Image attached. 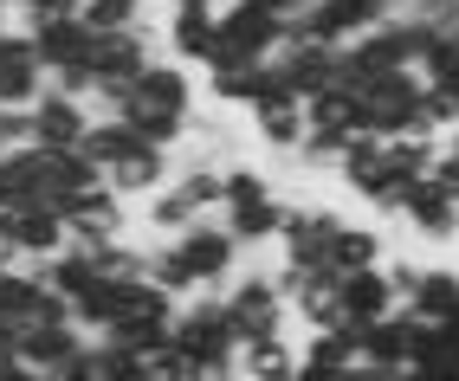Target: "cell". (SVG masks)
<instances>
[{"label":"cell","mask_w":459,"mask_h":381,"mask_svg":"<svg viewBox=\"0 0 459 381\" xmlns=\"http://www.w3.org/2000/svg\"><path fill=\"white\" fill-rule=\"evenodd\" d=\"M427 175H434V181H440V187H446V195H453V201H459V155H453V149H446V143H440V155H434V169H427Z\"/></svg>","instance_id":"32"},{"label":"cell","mask_w":459,"mask_h":381,"mask_svg":"<svg viewBox=\"0 0 459 381\" xmlns=\"http://www.w3.org/2000/svg\"><path fill=\"white\" fill-rule=\"evenodd\" d=\"M291 381H343V368H324V362H304L298 356V375Z\"/></svg>","instance_id":"34"},{"label":"cell","mask_w":459,"mask_h":381,"mask_svg":"<svg viewBox=\"0 0 459 381\" xmlns=\"http://www.w3.org/2000/svg\"><path fill=\"white\" fill-rule=\"evenodd\" d=\"M388 381H427V375H414V368H394V375H388Z\"/></svg>","instance_id":"37"},{"label":"cell","mask_w":459,"mask_h":381,"mask_svg":"<svg viewBox=\"0 0 459 381\" xmlns=\"http://www.w3.org/2000/svg\"><path fill=\"white\" fill-rule=\"evenodd\" d=\"M440 143H446V149H453V155H459V123H453V130H446V136H440Z\"/></svg>","instance_id":"38"},{"label":"cell","mask_w":459,"mask_h":381,"mask_svg":"<svg viewBox=\"0 0 459 381\" xmlns=\"http://www.w3.org/2000/svg\"><path fill=\"white\" fill-rule=\"evenodd\" d=\"M414 110H420V72L414 65L356 84V130H369V136H402Z\"/></svg>","instance_id":"5"},{"label":"cell","mask_w":459,"mask_h":381,"mask_svg":"<svg viewBox=\"0 0 459 381\" xmlns=\"http://www.w3.org/2000/svg\"><path fill=\"white\" fill-rule=\"evenodd\" d=\"M149 13V0H78L84 33H117V26H136Z\"/></svg>","instance_id":"27"},{"label":"cell","mask_w":459,"mask_h":381,"mask_svg":"<svg viewBox=\"0 0 459 381\" xmlns=\"http://www.w3.org/2000/svg\"><path fill=\"white\" fill-rule=\"evenodd\" d=\"M213 13L221 7H175L169 26H162V52L175 58V65H207L213 58Z\"/></svg>","instance_id":"16"},{"label":"cell","mask_w":459,"mask_h":381,"mask_svg":"<svg viewBox=\"0 0 459 381\" xmlns=\"http://www.w3.org/2000/svg\"><path fill=\"white\" fill-rule=\"evenodd\" d=\"M247 117H253L259 143H265V149H279V155H291V149L304 143V130H311V123H304V104H298V98H272V104H253Z\"/></svg>","instance_id":"21"},{"label":"cell","mask_w":459,"mask_h":381,"mask_svg":"<svg viewBox=\"0 0 459 381\" xmlns=\"http://www.w3.org/2000/svg\"><path fill=\"white\" fill-rule=\"evenodd\" d=\"M130 149H136V130H130L124 117H91V123H84V136H78V155H84V162H98V169L124 162Z\"/></svg>","instance_id":"24"},{"label":"cell","mask_w":459,"mask_h":381,"mask_svg":"<svg viewBox=\"0 0 459 381\" xmlns=\"http://www.w3.org/2000/svg\"><path fill=\"white\" fill-rule=\"evenodd\" d=\"M304 362H324V368H350L356 362V330L336 324V330H311V342L298 349Z\"/></svg>","instance_id":"28"},{"label":"cell","mask_w":459,"mask_h":381,"mask_svg":"<svg viewBox=\"0 0 459 381\" xmlns=\"http://www.w3.org/2000/svg\"><path fill=\"white\" fill-rule=\"evenodd\" d=\"M402 227H408L414 239H427V246H453V239H459V201L446 195L434 175H420V181L408 187V201H402Z\"/></svg>","instance_id":"10"},{"label":"cell","mask_w":459,"mask_h":381,"mask_svg":"<svg viewBox=\"0 0 459 381\" xmlns=\"http://www.w3.org/2000/svg\"><path fill=\"white\" fill-rule=\"evenodd\" d=\"M336 298H343V324L362 330V324H376V316H388L394 304V284L382 265H362V272H336Z\"/></svg>","instance_id":"15"},{"label":"cell","mask_w":459,"mask_h":381,"mask_svg":"<svg viewBox=\"0 0 459 381\" xmlns=\"http://www.w3.org/2000/svg\"><path fill=\"white\" fill-rule=\"evenodd\" d=\"M169 175H175V149H149V143H136L124 162L104 169V187H110V195H124V201H149L156 187H169Z\"/></svg>","instance_id":"13"},{"label":"cell","mask_w":459,"mask_h":381,"mask_svg":"<svg viewBox=\"0 0 459 381\" xmlns=\"http://www.w3.org/2000/svg\"><path fill=\"white\" fill-rule=\"evenodd\" d=\"M453 316H459V310H453Z\"/></svg>","instance_id":"39"},{"label":"cell","mask_w":459,"mask_h":381,"mask_svg":"<svg viewBox=\"0 0 459 381\" xmlns=\"http://www.w3.org/2000/svg\"><path fill=\"white\" fill-rule=\"evenodd\" d=\"M265 195H279L259 169H227L221 175V207H247V201H265Z\"/></svg>","instance_id":"30"},{"label":"cell","mask_w":459,"mask_h":381,"mask_svg":"<svg viewBox=\"0 0 459 381\" xmlns=\"http://www.w3.org/2000/svg\"><path fill=\"white\" fill-rule=\"evenodd\" d=\"M304 123H311V130H356V91L336 78L330 91L304 98Z\"/></svg>","instance_id":"25"},{"label":"cell","mask_w":459,"mask_h":381,"mask_svg":"<svg viewBox=\"0 0 459 381\" xmlns=\"http://www.w3.org/2000/svg\"><path fill=\"white\" fill-rule=\"evenodd\" d=\"M420 117L434 123V136H446L453 123H459V91H446V84H420Z\"/></svg>","instance_id":"31"},{"label":"cell","mask_w":459,"mask_h":381,"mask_svg":"<svg viewBox=\"0 0 459 381\" xmlns=\"http://www.w3.org/2000/svg\"><path fill=\"white\" fill-rule=\"evenodd\" d=\"M298 375V342L279 336H259V342H239V381H291Z\"/></svg>","instance_id":"20"},{"label":"cell","mask_w":459,"mask_h":381,"mask_svg":"<svg viewBox=\"0 0 459 381\" xmlns=\"http://www.w3.org/2000/svg\"><path fill=\"white\" fill-rule=\"evenodd\" d=\"M169 342L181 349L188 362H233L239 356V336L227 324V304L221 291H188L169 316Z\"/></svg>","instance_id":"2"},{"label":"cell","mask_w":459,"mask_h":381,"mask_svg":"<svg viewBox=\"0 0 459 381\" xmlns=\"http://www.w3.org/2000/svg\"><path fill=\"white\" fill-rule=\"evenodd\" d=\"M124 98H130V104H149V110L195 117V72H188V65H175V58H149V65L130 78Z\"/></svg>","instance_id":"12"},{"label":"cell","mask_w":459,"mask_h":381,"mask_svg":"<svg viewBox=\"0 0 459 381\" xmlns=\"http://www.w3.org/2000/svg\"><path fill=\"white\" fill-rule=\"evenodd\" d=\"M272 58L285 65V84H291V98H298V104L336 84V46H291V39H285Z\"/></svg>","instance_id":"17"},{"label":"cell","mask_w":459,"mask_h":381,"mask_svg":"<svg viewBox=\"0 0 459 381\" xmlns=\"http://www.w3.org/2000/svg\"><path fill=\"white\" fill-rule=\"evenodd\" d=\"M221 304H227V324L239 342H259V336H279L285 330V291H279V278H272L265 265H239L227 284H221Z\"/></svg>","instance_id":"1"},{"label":"cell","mask_w":459,"mask_h":381,"mask_svg":"<svg viewBox=\"0 0 459 381\" xmlns=\"http://www.w3.org/2000/svg\"><path fill=\"white\" fill-rule=\"evenodd\" d=\"M382 272H388V284H394V298H408V291H414V278H420L414 259H382Z\"/></svg>","instance_id":"33"},{"label":"cell","mask_w":459,"mask_h":381,"mask_svg":"<svg viewBox=\"0 0 459 381\" xmlns=\"http://www.w3.org/2000/svg\"><path fill=\"white\" fill-rule=\"evenodd\" d=\"M33 58H39V72L91 65V33H84V20H65V26H46V33H33Z\"/></svg>","instance_id":"22"},{"label":"cell","mask_w":459,"mask_h":381,"mask_svg":"<svg viewBox=\"0 0 459 381\" xmlns=\"http://www.w3.org/2000/svg\"><path fill=\"white\" fill-rule=\"evenodd\" d=\"M130 381H188V356L175 342H156V349H136V368Z\"/></svg>","instance_id":"29"},{"label":"cell","mask_w":459,"mask_h":381,"mask_svg":"<svg viewBox=\"0 0 459 381\" xmlns=\"http://www.w3.org/2000/svg\"><path fill=\"white\" fill-rule=\"evenodd\" d=\"M84 123H91V110L78 98H65V91H39V98L26 104V143H33V149H78Z\"/></svg>","instance_id":"11"},{"label":"cell","mask_w":459,"mask_h":381,"mask_svg":"<svg viewBox=\"0 0 459 381\" xmlns=\"http://www.w3.org/2000/svg\"><path fill=\"white\" fill-rule=\"evenodd\" d=\"M149 58H156V33L136 26H117V33H91V78L98 84H130Z\"/></svg>","instance_id":"7"},{"label":"cell","mask_w":459,"mask_h":381,"mask_svg":"<svg viewBox=\"0 0 459 381\" xmlns=\"http://www.w3.org/2000/svg\"><path fill=\"white\" fill-rule=\"evenodd\" d=\"M169 7H221V0H169Z\"/></svg>","instance_id":"36"},{"label":"cell","mask_w":459,"mask_h":381,"mask_svg":"<svg viewBox=\"0 0 459 381\" xmlns=\"http://www.w3.org/2000/svg\"><path fill=\"white\" fill-rule=\"evenodd\" d=\"M84 342H91V336L72 324V316H52V324H33V330H20V336H13L20 362H26V368H39V375H58Z\"/></svg>","instance_id":"14"},{"label":"cell","mask_w":459,"mask_h":381,"mask_svg":"<svg viewBox=\"0 0 459 381\" xmlns=\"http://www.w3.org/2000/svg\"><path fill=\"white\" fill-rule=\"evenodd\" d=\"M343 227V213L324 207V201H285V227H279V252H285V272H330V239Z\"/></svg>","instance_id":"4"},{"label":"cell","mask_w":459,"mask_h":381,"mask_svg":"<svg viewBox=\"0 0 459 381\" xmlns=\"http://www.w3.org/2000/svg\"><path fill=\"white\" fill-rule=\"evenodd\" d=\"M382 155H388V169L402 181H420L434 169V155H440V136H382Z\"/></svg>","instance_id":"26"},{"label":"cell","mask_w":459,"mask_h":381,"mask_svg":"<svg viewBox=\"0 0 459 381\" xmlns=\"http://www.w3.org/2000/svg\"><path fill=\"white\" fill-rule=\"evenodd\" d=\"M98 181H104V169L84 162L78 149H33V201L39 207H65L72 195H84Z\"/></svg>","instance_id":"8"},{"label":"cell","mask_w":459,"mask_h":381,"mask_svg":"<svg viewBox=\"0 0 459 381\" xmlns=\"http://www.w3.org/2000/svg\"><path fill=\"white\" fill-rule=\"evenodd\" d=\"M58 213H65V246H72V239H124V233H130V201L110 195L104 181L84 187V195H72Z\"/></svg>","instance_id":"9"},{"label":"cell","mask_w":459,"mask_h":381,"mask_svg":"<svg viewBox=\"0 0 459 381\" xmlns=\"http://www.w3.org/2000/svg\"><path fill=\"white\" fill-rule=\"evenodd\" d=\"M221 227L239 239V252L272 246L279 227H285V195H265V201H247V207H221Z\"/></svg>","instance_id":"18"},{"label":"cell","mask_w":459,"mask_h":381,"mask_svg":"<svg viewBox=\"0 0 459 381\" xmlns=\"http://www.w3.org/2000/svg\"><path fill=\"white\" fill-rule=\"evenodd\" d=\"M402 310L427 316V324H446V316L459 310V272L453 265H420V278H414V291L402 298Z\"/></svg>","instance_id":"19"},{"label":"cell","mask_w":459,"mask_h":381,"mask_svg":"<svg viewBox=\"0 0 459 381\" xmlns=\"http://www.w3.org/2000/svg\"><path fill=\"white\" fill-rule=\"evenodd\" d=\"M7 26H13V0H0V33H7Z\"/></svg>","instance_id":"35"},{"label":"cell","mask_w":459,"mask_h":381,"mask_svg":"<svg viewBox=\"0 0 459 381\" xmlns=\"http://www.w3.org/2000/svg\"><path fill=\"white\" fill-rule=\"evenodd\" d=\"M0 233H7L13 265H39V259H52V252H65V213L39 207V201H20V207L0 213Z\"/></svg>","instance_id":"6"},{"label":"cell","mask_w":459,"mask_h":381,"mask_svg":"<svg viewBox=\"0 0 459 381\" xmlns=\"http://www.w3.org/2000/svg\"><path fill=\"white\" fill-rule=\"evenodd\" d=\"M169 252L181 259V272H188L195 291H221V284L239 272V239L221 227V213H201L195 227H181L169 239Z\"/></svg>","instance_id":"3"},{"label":"cell","mask_w":459,"mask_h":381,"mask_svg":"<svg viewBox=\"0 0 459 381\" xmlns=\"http://www.w3.org/2000/svg\"><path fill=\"white\" fill-rule=\"evenodd\" d=\"M388 246H382V227H356V220H343L330 239V272H362V265H382Z\"/></svg>","instance_id":"23"}]
</instances>
